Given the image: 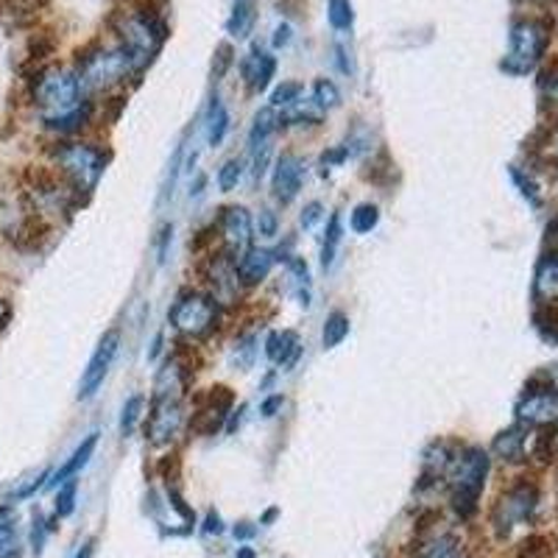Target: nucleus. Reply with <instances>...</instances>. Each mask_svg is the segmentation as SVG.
Here are the masks:
<instances>
[{"label": "nucleus", "mask_w": 558, "mask_h": 558, "mask_svg": "<svg viewBox=\"0 0 558 558\" xmlns=\"http://www.w3.org/2000/svg\"><path fill=\"white\" fill-rule=\"evenodd\" d=\"M556 447H558V436H556Z\"/></svg>", "instance_id": "nucleus-55"}, {"label": "nucleus", "mask_w": 558, "mask_h": 558, "mask_svg": "<svg viewBox=\"0 0 558 558\" xmlns=\"http://www.w3.org/2000/svg\"><path fill=\"white\" fill-rule=\"evenodd\" d=\"M547 246L553 248V257H558V221L553 223L550 232H547Z\"/></svg>", "instance_id": "nucleus-49"}, {"label": "nucleus", "mask_w": 558, "mask_h": 558, "mask_svg": "<svg viewBox=\"0 0 558 558\" xmlns=\"http://www.w3.org/2000/svg\"><path fill=\"white\" fill-rule=\"evenodd\" d=\"M114 26L121 34V48L132 59L134 73H140L157 57V51L168 37L166 20L159 17L157 12H123L121 17L114 20Z\"/></svg>", "instance_id": "nucleus-2"}, {"label": "nucleus", "mask_w": 558, "mask_h": 558, "mask_svg": "<svg viewBox=\"0 0 558 558\" xmlns=\"http://www.w3.org/2000/svg\"><path fill=\"white\" fill-rule=\"evenodd\" d=\"M34 104L43 121L57 132H78L89 118V104L82 107V84L73 70H43L34 82Z\"/></svg>", "instance_id": "nucleus-1"}, {"label": "nucleus", "mask_w": 558, "mask_h": 558, "mask_svg": "<svg viewBox=\"0 0 558 558\" xmlns=\"http://www.w3.org/2000/svg\"><path fill=\"white\" fill-rule=\"evenodd\" d=\"M171 235H173V229H171V227L162 229V238H159V263H166V257H168V243H171Z\"/></svg>", "instance_id": "nucleus-45"}, {"label": "nucleus", "mask_w": 558, "mask_h": 558, "mask_svg": "<svg viewBox=\"0 0 558 558\" xmlns=\"http://www.w3.org/2000/svg\"><path fill=\"white\" fill-rule=\"evenodd\" d=\"M254 357H257V338L254 336L238 338L235 352H232V363H235L241 372H246V368L254 366Z\"/></svg>", "instance_id": "nucleus-29"}, {"label": "nucleus", "mask_w": 558, "mask_h": 558, "mask_svg": "<svg viewBox=\"0 0 558 558\" xmlns=\"http://www.w3.org/2000/svg\"><path fill=\"white\" fill-rule=\"evenodd\" d=\"M34 525H37V527H34V550H43V542H45V522L43 520H39V522H34Z\"/></svg>", "instance_id": "nucleus-48"}, {"label": "nucleus", "mask_w": 558, "mask_h": 558, "mask_svg": "<svg viewBox=\"0 0 558 558\" xmlns=\"http://www.w3.org/2000/svg\"><path fill=\"white\" fill-rule=\"evenodd\" d=\"M299 98H302V84L286 82V84H279V87L274 89L271 107L274 109H286V107H291V104H296Z\"/></svg>", "instance_id": "nucleus-34"}, {"label": "nucleus", "mask_w": 558, "mask_h": 558, "mask_svg": "<svg viewBox=\"0 0 558 558\" xmlns=\"http://www.w3.org/2000/svg\"><path fill=\"white\" fill-rule=\"evenodd\" d=\"M550 39V28L542 20H517L511 26V39H508V53L502 59V70L514 73V76H525L539 64L542 53Z\"/></svg>", "instance_id": "nucleus-4"}, {"label": "nucleus", "mask_w": 558, "mask_h": 558, "mask_svg": "<svg viewBox=\"0 0 558 558\" xmlns=\"http://www.w3.org/2000/svg\"><path fill=\"white\" fill-rule=\"evenodd\" d=\"M277 216H274L271 209H260V216H257V232L263 238H274L277 235Z\"/></svg>", "instance_id": "nucleus-37"}, {"label": "nucleus", "mask_w": 558, "mask_h": 558, "mask_svg": "<svg viewBox=\"0 0 558 558\" xmlns=\"http://www.w3.org/2000/svg\"><path fill=\"white\" fill-rule=\"evenodd\" d=\"M118 343H121V332L118 330H109L107 336L101 338V343H98V349L93 352V357H89L87 368H84L82 375V391H78L82 400H89V397L104 386V377H107L109 366H112L114 355H118Z\"/></svg>", "instance_id": "nucleus-10"}, {"label": "nucleus", "mask_w": 558, "mask_h": 558, "mask_svg": "<svg viewBox=\"0 0 558 558\" xmlns=\"http://www.w3.org/2000/svg\"><path fill=\"white\" fill-rule=\"evenodd\" d=\"M288 43H291V26H288V23H282V26L274 32V45H277V48H286Z\"/></svg>", "instance_id": "nucleus-44"}, {"label": "nucleus", "mask_w": 558, "mask_h": 558, "mask_svg": "<svg viewBox=\"0 0 558 558\" xmlns=\"http://www.w3.org/2000/svg\"><path fill=\"white\" fill-rule=\"evenodd\" d=\"M511 179H514V182L520 184V193L527 198V202H531V204H539V196H536V184H533L531 179L522 177V173L517 171V168H511Z\"/></svg>", "instance_id": "nucleus-38"}, {"label": "nucleus", "mask_w": 558, "mask_h": 558, "mask_svg": "<svg viewBox=\"0 0 558 558\" xmlns=\"http://www.w3.org/2000/svg\"><path fill=\"white\" fill-rule=\"evenodd\" d=\"M517 418L522 425L533 427H550L558 425V391L547 388V391L525 393L517 405Z\"/></svg>", "instance_id": "nucleus-13"}, {"label": "nucleus", "mask_w": 558, "mask_h": 558, "mask_svg": "<svg viewBox=\"0 0 558 558\" xmlns=\"http://www.w3.org/2000/svg\"><path fill=\"white\" fill-rule=\"evenodd\" d=\"M492 452H495L497 458H502V461H522V456H525V436H522L520 427L500 433V436L495 438V445H492Z\"/></svg>", "instance_id": "nucleus-22"}, {"label": "nucleus", "mask_w": 558, "mask_h": 558, "mask_svg": "<svg viewBox=\"0 0 558 558\" xmlns=\"http://www.w3.org/2000/svg\"><path fill=\"white\" fill-rule=\"evenodd\" d=\"M243 177V162L241 159H227L221 166V171H218V187H221L223 193L235 191L238 182H241Z\"/></svg>", "instance_id": "nucleus-30"}, {"label": "nucleus", "mask_w": 558, "mask_h": 558, "mask_svg": "<svg viewBox=\"0 0 558 558\" xmlns=\"http://www.w3.org/2000/svg\"><path fill=\"white\" fill-rule=\"evenodd\" d=\"M143 405H146V400H143L140 393H134V397H129V400H126V405H123V413H121V433H123V436H132L140 413H143Z\"/></svg>", "instance_id": "nucleus-32"}, {"label": "nucleus", "mask_w": 558, "mask_h": 558, "mask_svg": "<svg viewBox=\"0 0 558 558\" xmlns=\"http://www.w3.org/2000/svg\"><path fill=\"white\" fill-rule=\"evenodd\" d=\"M282 402H286V400H282V397H279V393H274V397H268V400L263 402V405H260V413H263V416H266V418L277 416V411H279V408H282Z\"/></svg>", "instance_id": "nucleus-43"}, {"label": "nucleus", "mask_w": 558, "mask_h": 558, "mask_svg": "<svg viewBox=\"0 0 558 558\" xmlns=\"http://www.w3.org/2000/svg\"><path fill=\"white\" fill-rule=\"evenodd\" d=\"M254 536V527L248 522H243L241 527H235V539H252Z\"/></svg>", "instance_id": "nucleus-51"}, {"label": "nucleus", "mask_w": 558, "mask_h": 558, "mask_svg": "<svg viewBox=\"0 0 558 558\" xmlns=\"http://www.w3.org/2000/svg\"><path fill=\"white\" fill-rule=\"evenodd\" d=\"M171 324L187 338H207L218 327V305L204 293H184L173 305Z\"/></svg>", "instance_id": "nucleus-7"}, {"label": "nucleus", "mask_w": 558, "mask_h": 558, "mask_svg": "<svg viewBox=\"0 0 558 558\" xmlns=\"http://www.w3.org/2000/svg\"><path fill=\"white\" fill-rule=\"evenodd\" d=\"M134 73V64L123 48H93L84 57H78V84L82 89L98 93V89H109L112 84L123 82V78Z\"/></svg>", "instance_id": "nucleus-5"}, {"label": "nucleus", "mask_w": 558, "mask_h": 558, "mask_svg": "<svg viewBox=\"0 0 558 558\" xmlns=\"http://www.w3.org/2000/svg\"><path fill=\"white\" fill-rule=\"evenodd\" d=\"M545 89H547V96H550L553 101H558V70H556V73H550V76H547Z\"/></svg>", "instance_id": "nucleus-47"}, {"label": "nucleus", "mask_w": 558, "mask_h": 558, "mask_svg": "<svg viewBox=\"0 0 558 558\" xmlns=\"http://www.w3.org/2000/svg\"><path fill=\"white\" fill-rule=\"evenodd\" d=\"M229 132V114L223 109L221 98H213L207 109V143L209 146H221Z\"/></svg>", "instance_id": "nucleus-23"}, {"label": "nucleus", "mask_w": 558, "mask_h": 558, "mask_svg": "<svg viewBox=\"0 0 558 558\" xmlns=\"http://www.w3.org/2000/svg\"><path fill=\"white\" fill-rule=\"evenodd\" d=\"M96 445H98V433H89V436L84 438L82 445H78V450L73 452V456H70V461H64L62 470H57V475H53L51 486H62V483H68L70 477L76 475L78 470H84L89 458H93V452H96Z\"/></svg>", "instance_id": "nucleus-19"}, {"label": "nucleus", "mask_w": 558, "mask_h": 558, "mask_svg": "<svg viewBox=\"0 0 558 558\" xmlns=\"http://www.w3.org/2000/svg\"><path fill=\"white\" fill-rule=\"evenodd\" d=\"M313 101L318 104L322 109H336L338 104H341V93H338V87L332 82H327V78H318L316 87H313Z\"/></svg>", "instance_id": "nucleus-31"}, {"label": "nucleus", "mask_w": 558, "mask_h": 558, "mask_svg": "<svg viewBox=\"0 0 558 558\" xmlns=\"http://www.w3.org/2000/svg\"><path fill=\"white\" fill-rule=\"evenodd\" d=\"M327 17H330L332 28L343 32V28L352 26V20H355V14H352V7H349V0H330V7H327Z\"/></svg>", "instance_id": "nucleus-33"}, {"label": "nucleus", "mask_w": 558, "mask_h": 558, "mask_svg": "<svg viewBox=\"0 0 558 558\" xmlns=\"http://www.w3.org/2000/svg\"><path fill=\"white\" fill-rule=\"evenodd\" d=\"M73 508H76V481L62 483L57 497V514L59 517H70L73 514Z\"/></svg>", "instance_id": "nucleus-35"}, {"label": "nucleus", "mask_w": 558, "mask_h": 558, "mask_svg": "<svg viewBox=\"0 0 558 558\" xmlns=\"http://www.w3.org/2000/svg\"><path fill=\"white\" fill-rule=\"evenodd\" d=\"M277 126H279V114L274 107H266L254 114V126L252 132H248V146H252V151H257L260 146H268V137L277 132Z\"/></svg>", "instance_id": "nucleus-21"}, {"label": "nucleus", "mask_w": 558, "mask_h": 558, "mask_svg": "<svg viewBox=\"0 0 558 558\" xmlns=\"http://www.w3.org/2000/svg\"><path fill=\"white\" fill-rule=\"evenodd\" d=\"M229 64H232V48H229V45H221V48H218V64H216V76L218 78L227 73Z\"/></svg>", "instance_id": "nucleus-40"}, {"label": "nucleus", "mask_w": 558, "mask_h": 558, "mask_svg": "<svg viewBox=\"0 0 558 558\" xmlns=\"http://www.w3.org/2000/svg\"><path fill=\"white\" fill-rule=\"evenodd\" d=\"M182 400H171V397H154L151 416H148L146 436L151 445L162 447L171 445L173 436L182 427Z\"/></svg>", "instance_id": "nucleus-9"}, {"label": "nucleus", "mask_w": 558, "mask_h": 558, "mask_svg": "<svg viewBox=\"0 0 558 558\" xmlns=\"http://www.w3.org/2000/svg\"><path fill=\"white\" fill-rule=\"evenodd\" d=\"M266 355L268 361L277 363V366H291L299 355V336L291 330L271 332L266 341Z\"/></svg>", "instance_id": "nucleus-17"}, {"label": "nucleus", "mask_w": 558, "mask_h": 558, "mask_svg": "<svg viewBox=\"0 0 558 558\" xmlns=\"http://www.w3.org/2000/svg\"><path fill=\"white\" fill-rule=\"evenodd\" d=\"M20 542L9 522H0V558H17Z\"/></svg>", "instance_id": "nucleus-36"}, {"label": "nucleus", "mask_w": 558, "mask_h": 558, "mask_svg": "<svg viewBox=\"0 0 558 558\" xmlns=\"http://www.w3.org/2000/svg\"><path fill=\"white\" fill-rule=\"evenodd\" d=\"M413 558H463V547L450 533H436L430 539H422Z\"/></svg>", "instance_id": "nucleus-18"}, {"label": "nucleus", "mask_w": 558, "mask_h": 558, "mask_svg": "<svg viewBox=\"0 0 558 558\" xmlns=\"http://www.w3.org/2000/svg\"><path fill=\"white\" fill-rule=\"evenodd\" d=\"M223 243H227L229 257H241L243 252L252 248V216L246 207H227L218 218Z\"/></svg>", "instance_id": "nucleus-12"}, {"label": "nucleus", "mask_w": 558, "mask_h": 558, "mask_svg": "<svg viewBox=\"0 0 558 558\" xmlns=\"http://www.w3.org/2000/svg\"><path fill=\"white\" fill-rule=\"evenodd\" d=\"M274 263H277V254L268 252V248H248L235 260L238 277H241L243 286H257L271 274Z\"/></svg>", "instance_id": "nucleus-16"}, {"label": "nucleus", "mask_w": 558, "mask_h": 558, "mask_svg": "<svg viewBox=\"0 0 558 558\" xmlns=\"http://www.w3.org/2000/svg\"><path fill=\"white\" fill-rule=\"evenodd\" d=\"M241 558H252V553H248V550H243V553H241Z\"/></svg>", "instance_id": "nucleus-54"}, {"label": "nucleus", "mask_w": 558, "mask_h": 558, "mask_svg": "<svg viewBox=\"0 0 558 558\" xmlns=\"http://www.w3.org/2000/svg\"><path fill=\"white\" fill-rule=\"evenodd\" d=\"M533 291H536V299H542V302H558V257H545L542 260Z\"/></svg>", "instance_id": "nucleus-20"}, {"label": "nucleus", "mask_w": 558, "mask_h": 558, "mask_svg": "<svg viewBox=\"0 0 558 558\" xmlns=\"http://www.w3.org/2000/svg\"><path fill=\"white\" fill-rule=\"evenodd\" d=\"M204 533H221V517L216 511H209L207 514V525H204Z\"/></svg>", "instance_id": "nucleus-46"}, {"label": "nucleus", "mask_w": 558, "mask_h": 558, "mask_svg": "<svg viewBox=\"0 0 558 558\" xmlns=\"http://www.w3.org/2000/svg\"><path fill=\"white\" fill-rule=\"evenodd\" d=\"M302 179H305V162H302L296 154H282V157L277 159V166H274L271 179L277 202L291 204L293 198L299 196V191H302Z\"/></svg>", "instance_id": "nucleus-14"}, {"label": "nucleus", "mask_w": 558, "mask_h": 558, "mask_svg": "<svg viewBox=\"0 0 558 558\" xmlns=\"http://www.w3.org/2000/svg\"><path fill=\"white\" fill-rule=\"evenodd\" d=\"M341 216L338 213H332L330 223H327V235H324V248H322V266L330 268L332 263H336V252L338 246H341Z\"/></svg>", "instance_id": "nucleus-26"}, {"label": "nucleus", "mask_w": 558, "mask_h": 558, "mask_svg": "<svg viewBox=\"0 0 558 558\" xmlns=\"http://www.w3.org/2000/svg\"><path fill=\"white\" fill-rule=\"evenodd\" d=\"M377 223H380V209H377L375 204H361V207H355V213H352V229H355L357 235L372 232Z\"/></svg>", "instance_id": "nucleus-28"}, {"label": "nucleus", "mask_w": 558, "mask_h": 558, "mask_svg": "<svg viewBox=\"0 0 558 558\" xmlns=\"http://www.w3.org/2000/svg\"><path fill=\"white\" fill-rule=\"evenodd\" d=\"M349 157V148L347 146H341V148H332V151H327L322 157V162L324 166H341L343 159Z\"/></svg>", "instance_id": "nucleus-41"}, {"label": "nucleus", "mask_w": 558, "mask_h": 558, "mask_svg": "<svg viewBox=\"0 0 558 558\" xmlns=\"http://www.w3.org/2000/svg\"><path fill=\"white\" fill-rule=\"evenodd\" d=\"M533 508H536V488L533 486H517L511 488L495 508V527L500 536H508L517 525H525L533 517Z\"/></svg>", "instance_id": "nucleus-8"}, {"label": "nucleus", "mask_w": 558, "mask_h": 558, "mask_svg": "<svg viewBox=\"0 0 558 558\" xmlns=\"http://www.w3.org/2000/svg\"><path fill=\"white\" fill-rule=\"evenodd\" d=\"M488 475V456L477 447L472 450L456 452V458L447 466L445 477L450 483V495H452V508H456L461 517H472L477 508V500H481L483 483H486Z\"/></svg>", "instance_id": "nucleus-3"}, {"label": "nucleus", "mask_w": 558, "mask_h": 558, "mask_svg": "<svg viewBox=\"0 0 558 558\" xmlns=\"http://www.w3.org/2000/svg\"><path fill=\"white\" fill-rule=\"evenodd\" d=\"M347 336H349V318L343 316V313H330L327 322H324V332H322L324 349H336Z\"/></svg>", "instance_id": "nucleus-27"}, {"label": "nucleus", "mask_w": 558, "mask_h": 558, "mask_svg": "<svg viewBox=\"0 0 558 558\" xmlns=\"http://www.w3.org/2000/svg\"><path fill=\"white\" fill-rule=\"evenodd\" d=\"M520 558H545V547H542L539 539H531L522 545Z\"/></svg>", "instance_id": "nucleus-42"}, {"label": "nucleus", "mask_w": 558, "mask_h": 558, "mask_svg": "<svg viewBox=\"0 0 558 558\" xmlns=\"http://www.w3.org/2000/svg\"><path fill=\"white\" fill-rule=\"evenodd\" d=\"M254 26V0H235V7H232V17L227 20V32L229 37H248Z\"/></svg>", "instance_id": "nucleus-24"}, {"label": "nucleus", "mask_w": 558, "mask_h": 558, "mask_svg": "<svg viewBox=\"0 0 558 558\" xmlns=\"http://www.w3.org/2000/svg\"><path fill=\"white\" fill-rule=\"evenodd\" d=\"M209 288H213V302H221V305H235L238 296H241V277H238L235 260L229 254H218L209 260L207 268Z\"/></svg>", "instance_id": "nucleus-11"}, {"label": "nucleus", "mask_w": 558, "mask_h": 558, "mask_svg": "<svg viewBox=\"0 0 558 558\" xmlns=\"http://www.w3.org/2000/svg\"><path fill=\"white\" fill-rule=\"evenodd\" d=\"M274 70H277V62H274L271 53H266L260 45H254L248 57L243 59L241 64V73H243V82L248 84L252 93H263V89L271 84L274 78Z\"/></svg>", "instance_id": "nucleus-15"}, {"label": "nucleus", "mask_w": 558, "mask_h": 558, "mask_svg": "<svg viewBox=\"0 0 558 558\" xmlns=\"http://www.w3.org/2000/svg\"><path fill=\"white\" fill-rule=\"evenodd\" d=\"M76 558H93V542H87V545L82 547V553H78Z\"/></svg>", "instance_id": "nucleus-53"}, {"label": "nucleus", "mask_w": 558, "mask_h": 558, "mask_svg": "<svg viewBox=\"0 0 558 558\" xmlns=\"http://www.w3.org/2000/svg\"><path fill=\"white\" fill-rule=\"evenodd\" d=\"M336 57H338V68H341V73H349V70H352V64L347 62V51H343L341 45H336Z\"/></svg>", "instance_id": "nucleus-50"}, {"label": "nucleus", "mask_w": 558, "mask_h": 558, "mask_svg": "<svg viewBox=\"0 0 558 558\" xmlns=\"http://www.w3.org/2000/svg\"><path fill=\"white\" fill-rule=\"evenodd\" d=\"M318 218H322V204L311 202L305 209H302V218H299V221H302V227L305 229H313L318 223Z\"/></svg>", "instance_id": "nucleus-39"}, {"label": "nucleus", "mask_w": 558, "mask_h": 558, "mask_svg": "<svg viewBox=\"0 0 558 558\" xmlns=\"http://www.w3.org/2000/svg\"><path fill=\"white\" fill-rule=\"evenodd\" d=\"M57 162L78 193H89L98 184V179H101L104 168H107V154L96 146L70 143V146L59 148Z\"/></svg>", "instance_id": "nucleus-6"}, {"label": "nucleus", "mask_w": 558, "mask_h": 558, "mask_svg": "<svg viewBox=\"0 0 558 558\" xmlns=\"http://www.w3.org/2000/svg\"><path fill=\"white\" fill-rule=\"evenodd\" d=\"M322 123L324 121V109L318 107L316 101H302L299 98L296 104H291V107L282 109V114H279V123Z\"/></svg>", "instance_id": "nucleus-25"}, {"label": "nucleus", "mask_w": 558, "mask_h": 558, "mask_svg": "<svg viewBox=\"0 0 558 558\" xmlns=\"http://www.w3.org/2000/svg\"><path fill=\"white\" fill-rule=\"evenodd\" d=\"M7 322H9V305L0 299V327H3Z\"/></svg>", "instance_id": "nucleus-52"}]
</instances>
